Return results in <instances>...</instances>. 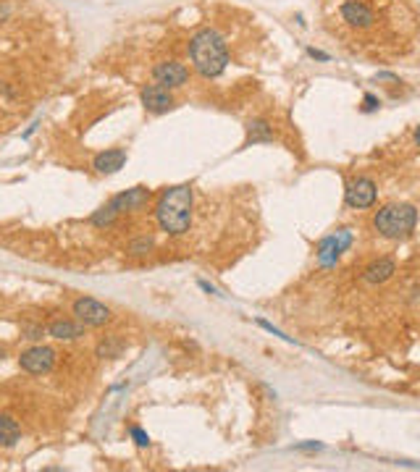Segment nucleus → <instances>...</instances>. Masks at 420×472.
<instances>
[{"label": "nucleus", "instance_id": "f257e3e1", "mask_svg": "<svg viewBox=\"0 0 420 472\" xmlns=\"http://www.w3.org/2000/svg\"><path fill=\"white\" fill-rule=\"evenodd\" d=\"M192 202H195V195H192L189 184L168 186L166 192L160 195L158 205H155V218H158L160 229L171 234V236H181L184 231H189Z\"/></svg>", "mask_w": 420, "mask_h": 472}, {"label": "nucleus", "instance_id": "f03ea898", "mask_svg": "<svg viewBox=\"0 0 420 472\" xmlns=\"http://www.w3.org/2000/svg\"><path fill=\"white\" fill-rule=\"evenodd\" d=\"M189 58L195 63L197 74L205 76V79L221 76L229 66L226 42L215 29H200L195 37L189 40Z\"/></svg>", "mask_w": 420, "mask_h": 472}, {"label": "nucleus", "instance_id": "7ed1b4c3", "mask_svg": "<svg viewBox=\"0 0 420 472\" xmlns=\"http://www.w3.org/2000/svg\"><path fill=\"white\" fill-rule=\"evenodd\" d=\"M415 223H418V210L412 205L402 202L383 205L373 215V229L383 239H407L415 231Z\"/></svg>", "mask_w": 420, "mask_h": 472}, {"label": "nucleus", "instance_id": "20e7f679", "mask_svg": "<svg viewBox=\"0 0 420 472\" xmlns=\"http://www.w3.org/2000/svg\"><path fill=\"white\" fill-rule=\"evenodd\" d=\"M349 244H352V231L349 229H339L336 234H328L326 239H320L318 241V262L320 265H334L336 260L342 258V252L349 250Z\"/></svg>", "mask_w": 420, "mask_h": 472}, {"label": "nucleus", "instance_id": "39448f33", "mask_svg": "<svg viewBox=\"0 0 420 472\" xmlns=\"http://www.w3.org/2000/svg\"><path fill=\"white\" fill-rule=\"evenodd\" d=\"M74 315L76 320L87 328H100L111 320V310L103 305V302H97L92 296H82V299H76L74 302Z\"/></svg>", "mask_w": 420, "mask_h": 472}, {"label": "nucleus", "instance_id": "423d86ee", "mask_svg": "<svg viewBox=\"0 0 420 472\" xmlns=\"http://www.w3.org/2000/svg\"><path fill=\"white\" fill-rule=\"evenodd\" d=\"M21 370L32 373V375H42V373H50V368L56 365V352L50 346H32L19 357Z\"/></svg>", "mask_w": 420, "mask_h": 472}, {"label": "nucleus", "instance_id": "0eeeda50", "mask_svg": "<svg viewBox=\"0 0 420 472\" xmlns=\"http://www.w3.org/2000/svg\"><path fill=\"white\" fill-rule=\"evenodd\" d=\"M152 79L168 90H176L181 84H187L189 79V68L179 61H160L155 68H152Z\"/></svg>", "mask_w": 420, "mask_h": 472}, {"label": "nucleus", "instance_id": "6e6552de", "mask_svg": "<svg viewBox=\"0 0 420 472\" xmlns=\"http://www.w3.org/2000/svg\"><path fill=\"white\" fill-rule=\"evenodd\" d=\"M140 97H142L145 111L155 113V116H160V113H168L171 108H174V95H171V90H168V87H163V84H148V87L142 90Z\"/></svg>", "mask_w": 420, "mask_h": 472}, {"label": "nucleus", "instance_id": "1a4fd4ad", "mask_svg": "<svg viewBox=\"0 0 420 472\" xmlns=\"http://www.w3.org/2000/svg\"><path fill=\"white\" fill-rule=\"evenodd\" d=\"M150 202V189L148 186H131L121 195H116L111 200V205L116 207V213H140L142 207Z\"/></svg>", "mask_w": 420, "mask_h": 472}, {"label": "nucleus", "instance_id": "9d476101", "mask_svg": "<svg viewBox=\"0 0 420 472\" xmlns=\"http://www.w3.org/2000/svg\"><path fill=\"white\" fill-rule=\"evenodd\" d=\"M347 205L355 207V210H365L376 202V184L371 178H355L352 184L347 186V195H344Z\"/></svg>", "mask_w": 420, "mask_h": 472}, {"label": "nucleus", "instance_id": "9b49d317", "mask_svg": "<svg viewBox=\"0 0 420 472\" xmlns=\"http://www.w3.org/2000/svg\"><path fill=\"white\" fill-rule=\"evenodd\" d=\"M342 19H344L349 27L365 29L373 24V11L368 8L365 3H360V0H349V3L342 6Z\"/></svg>", "mask_w": 420, "mask_h": 472}, {"label": "nucleus", "instance_id": "f8f14e48", "mask_svg": "<svg viewBox=\"0 0 420 472\" xmlns=\"http://www.w3.org/2000/svg\"><path fill=\"white\" fill-rule=\"evenodd\" d=\"M124 163H126V152L124 150H105L100 155L95 157V171L97 174H116V171H121Z\"/></svg>", "mask_w": 420, "mask_h": 472}, {"label": "nucleus", "instance_id": "ddd939ff", "mask_svg": "<svg viewBox=\"0 0 420 472\" xmlns=\"http://www.w3.org/2000/svg\"><path fill=\"white\" fill-rule=\"evenodd\" d=\"M397 273V265H394V260L389 258H381L376 260V262H371L368 268H365L363 278L368 281V284H383V281H389V278Z\"/></svg>", "mask_w": 420, "mask_h": 472}, {"label": "nucleus", "instance_id": "4468645a", "mask_svg": "<svg viewBox=\"0 0 420 472\" xmlns=\"http://www.w3.org/2000/svg\"><path fill=\"white\" fill-rule=\"evenodd\" d=\"M47 334L58 339V341H76L79 336H84V328L79 320H56V323L47 325Z\"/></svg>", "mask_w": 420, "mask_h": 472}, {"label": "nucleus", "instance_id": "2eb2a0df", "mask_svg": "<svg viewBox=\"0 0 420 472\" xmlns=\"http://www.w3.org/2000/svg\"><path fill=\"white\" fill-rule=\"evenodd\" d=\"M19 438H21L19 423H16V420H13L11 415H0V446L11 449V446L16 444Z\"/></svg>", "mask_w": 420, "mask_h": 472}, {"label": "nucleus", "instance_id": "dca6fc26", "mask_svg": "<svg viewBox=\"0 0 420 472\" xmlns=\"http://www.w3.org/2000/svg\"><path fill=\"white\" fill-rule=\"evenodd\" d=\"M258 142H273V131L268 126V121L252 119L247 123V145H258Z\"/></svg>", "mask_w": 420, "mask_h": 472}, {"label": "nucleus", "instance_id": "f3484780", "mask_svg": "<svg viewBox=\"0 0 420 472\" xmlns=\"http://www.w3.org/2000/svg\"><path fill=\"white\" fill-rule=\"evenodd\" d=\"M124 346L126 344L121 341V339H116V336H108L105 341H100L97 344V357H108V360H113V357H121V352H124Z\"/></svg>", "mask_w": 420, "mask_h": 472}, {"label": "nucleus", "instance_id": "a211bd4d", "mask_svg": "<svg viewBox=\"0 0 420 472\" xmlns=\"http://www.w3.org/2000/svg\"><path fill=\"white\" fill-rule=\"evenodd\" d=\"M116 218H119V213H116V207L108 202L105 207H100V210H97V213H95L90 221H92V226H100V229H103V226H111Z\"/></svg>", "mask_w": 420, "mask_h": 472}, {"label": "nucleus", "instance_id": "6ab92c4d", "mask_svg": "<svg viewBox=\"0 0 420 472\" xmlns=\"http://www.w3.org/2000/svg\"><path fill=\"white\" fill-rule=\"evenodd\" d=\"M155 247V241L150 239V236H140V239H134L129 244V255H134V258H140V255H148L150 250Z\"/></svg>", "mask_w": 420, "mask_h": 472}, {"label": "nucleus", "instance_id": "aec40b11", "mask_svg": "<svg viewBox=\"0 0 420 472\" xmlns=\"http://www.w3.org/2000/svg\"><path fill=\"white\" fill-rule=\"evenodd\" d=\"M129 433H131V438H134V444H137V446H142V449H145V446H150V435L145 433L140 425H131Z\"/></svg>", "mask_w": 420, "mask_h": 472}, {"label": "nucleus", "instance_id": "412c9836", "mask_svg": "<svg viewBox=\"0 0 420 472\" xmlns=\"http://www.w3.org/2000/svg\"><path fill=\"white\" fill-rule=\"evenodd\" d=\"M378 105H381V102H378V97H376V95H365V97H363V113H373Z\"/></svg>", "mask_w": 420, "mask_h": 472}, {"label": "nucleus", "instance_id": "4be33fe9", "mask_svg": "<svg viewBox=\"0 0 420 472\" xmlns=\"http://www.w3.org/2000/svg\"><path fill=\"white\" fill-rule=\"evenodd\" d=\"M42 334H45V328H42V325H29V328H27V339H29V341H40V339H42Z\"/></svg>", "mask_w": 420, "mask_h": 472}, {"label": "nucleus", "instance_id": "5701e85b", "mask_svg": "<svg viewBox=\"0 0 420 472\" xmlns=\"http://www.w3.org/2000/svg\"><path fill=\"white\" fill-rule=\"evenodd\" d=\"M308 56H310V58H318V61H328V56H326V53H320V50H316V47H310V50H308Z\"/></svg>", "mask_w": 420, "mask_h": 472}, {"label": "nucleus", "instance_id": "b1692460", "mask_svg": "<svg viewBox=\"0 0 420 472\" xmlns=\"http://www.w3.org/2000/svg\"><path fill=\"white\" fill-rule=\"evenodd\" d=\"M415 142H418V145H420V126H418V129H415Z\"/></svg>", "mask_w": 420, "mask_h": 472}, {"label": "nucleus", "instance_id": "393cba45", "mask_svg": "<svg viewBox=\"0 0 420 472\" xmlns=\"http://www.w3.org/2000/svg\"><path fill=\"white\" fill-rule=\"evenodd\" d=\"M3 357H6V352H3V349H0V360H3Z\"/></svg>", "mask_w": 420, "mask_h": 472}]
</instances>
